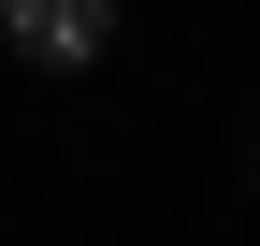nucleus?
Wrapping results in <instances>:
<instances>
[{
    "mask_svg": "<svg viewBox=\"0 0 260 246\" xmlns=\"http://www.w3.org/2000/svg\"><path fill=\"white\" fill-rule=\"evenodd\" d=\"M0 44H15L29 73H87V58L116 44V0H0Z\"/></svg>",
    "mask_w": 260,
    "mask_h": 246,
    "instance_id": "1",
    "label": "nucleus"
}]
</instances>
